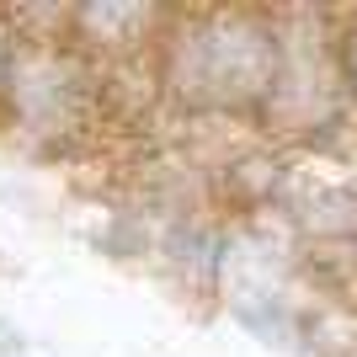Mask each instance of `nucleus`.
Masks as SVG:
<instances>
[{
  "label": "nucleus",
  "mask_w": 357,
  "mask_h": 357,
  "mask_svg": "<svg viewBox=\"0 0 357 357\" xmlns=\"http://www.w3.org/2000/svg\"><path fill=\"white\" fill-rule=\"evenodd\" d=\"M86 54L75 43L59 38H16L11 59H6V102H11V118L27 128V134L43 139H64L75 128H86L91 102H96V86H91Z\"/></svg>",
  "instance_id": "obj_1"
},
{
  "label": "nucleus",
  "mask_w": 357,
  "mask_h": 357,
  "mask_svg": "<svg viewBox=\"0 0 357 357\" xmlns=\"http://www.w3.org/2000/svg\"><path fill=\"white\" fill-rule=\"evenodd\" d=\"M229 310H235L240 326L251 331V336H261L267 347H294L298 342V320L278 294H240Z\"/></svg>",
  "instance_id": "obj_2"
},
{
  "label": "nucleus",
  "mask_w": 357,
  "mask_h": 357,
  "mask_svg": "<svg viewBox=\"0 0 357 357\" xmlns=\"http://www.w3.org/2000/svg\"><path fill=\"white\" fill-rule=\"evenodd\" d=\"M91 245H96L102 256H112V261H139V256H149L155 235H149V224L139 219L134 208H118V213L102 219V229L91 235Z\"/></svg>",
  "instance_id": "obj_3"
},
{
  "label": "nucleus",
  "mask_w": 357,
  "mask_h": 357,
  "mask_svg": "<svg viewBox=\"0 0 357 357\" xmlns=\"http://www.w3.org/2000/svg\"><path fill=\"white\" fill-rule=\"evenodd\" d=\"M22 352H27V336H22V326L0 314V357H22Z\"/></svg>",
  "instance_id": "obj_4"
}]
</instances>
